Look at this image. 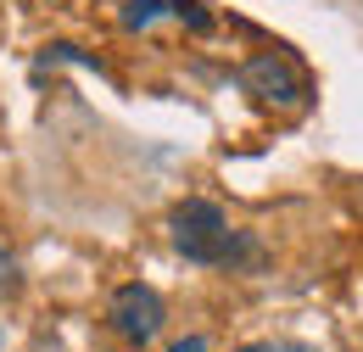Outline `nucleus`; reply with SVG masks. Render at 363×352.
I'll use <instances>...</instances> for the list:
<instances>
[{
  "mask_svg": "<svg viewBox=\"0 0 363 352\" xmlns=\"http://www.w3.org/2000/svg\"><path fill=\"white\" fill-rule=\"evenodd\" d=\"M168 241H174V252L184 263H201V268H240L257 258V241L229 229L224 207L201 202V196H190L168 213Z\"/></svg>",
  "mask_w": 363,
  "mask_h": 352,
  "instance_id": "1",
  "label": "nucleus"
},
{
  "mask_svg": "<svg viewBox=\"0 0 363 352\" xmlns=\"http://www.w3.org/2000/svg\"><path fill=\"white\" fill-rule=\"evenodd\" d=\"M240 84L252 89L257 101H269V106H302V101H308V73H302L285 50L252 56V62L240 67Z\"/></svg>",
  "mask_w": 363,
  "mask_h": 352,
  "instance_id": "2",
  "label": "nucleus"
},
{
  "mask_svg": "<svg viewBox=\"0 0 363 352\" xmlns=\"http://www.w3.org/2000/svg\"><path fill=\"white\" fill-rule=\"evenodd\" d=\"M112 330L123 336V341H135V347H145V341H157L162 336V297L151 291V285H118V297H112Z\"/></svg>",
  "mask_w": 363,
  "mask_h": 352,
  "instance_id": "3",
  "label": "nucleus"
},
{
  "mask_svg": "<svg viewBox=\"0 0 363 352\" xmlns=\"http://www.w3.org/2000/svg\"><path fill=\"white\" fill-rule=\"evenodd\" d=\"M123 28H151L157 17H174V0H123Z\"/></svg>",
  "mask_w": 363,
  "mask_h": 352,
  "instance_id": "4",
  "label": "nucleus"
},
{
  "mask_svg": "<svg viewBox=\"0 0 363 352\" xmlns=\"http://www.w3.org/2000/svg\"><path fill=\"white\" fill-rule=\"evenodd\" d=\"M174 17H179V23H190L196 34H201V28H213V17H207V11L196 6V0H174Z\"/></svg>",
  "mask_w": 363,
  "mask_h": 352,
  "instance_id": "5",
  "label": "nucleus"
},
{
  "mask_svg": "<svg viewBox=\"0 0 363 352\" xmlns=\"http://www.w3.org/2000/svg\"><path fill=\"white\" fill-rule=\"evenodd\" d=\"M11 291H17V258L0 246V297H11Z\"/></svg>",
  "mask_w": 363,
  "mask_h": 352,
  "instance_id": "6",
  "label": "nucleus"
},
{
  "mask_svg": "<svg viewBox=\"0 0 363 352\" xmlns=\"http://www.w3.org/2000/svg\"><path fill=\"white\" fill-rule=\"evenodd\" d=\"M240 352H313V347H302V341H252Z\"/></svg>",
  "mask_w": 363,
  "mask_h": 352,
  "instance_id": "7",
  "label": "nucleus"
},
{
  "mask_svg": "<svg viewBox=\"0 0 363 352\" xmlns=\"http://www.w3.org/2000/svg\"><path fill=\"white\" fill-rule=\"evenodd\" d=\"M174 352H207V341H201V336H190V341H174Z\"/></svg>",
  "mask_w": 363,
  "mask_h": 352,
  "instance_id": "8",
  "label": "nucleus"
}]
</instances>
